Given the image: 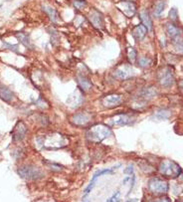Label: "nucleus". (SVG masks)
<instances>
[{"label": "nucleus", "mask_w": 183, "mask_h": 202, "mask_svg": "<svg viewBox=\"0 0 183 202\" xmlns=\"http://www.w3.org/2000/svg\"><path fill=\"white\" fill-rule=\"evenodd\" d=\"M156 202H171V200L168 197H161L158 200H156Z\"/></svg>", "instance_id": "72a5a7b5"}, {"label": "nucleus", "mask_w": 183, "mask_h": 202, "mask_svg": "<svg viewBox=\"0 0 183 202\" xmlns=\"http://www.w3.org/2000/svg\"><path fill=\"white\" fill-rule=\"evenodd\" d=\"M134 171V166L133 165H129L128 167L124 169V174H131Z\"/></svg>", "instance_id": "473e14b6"}, {"label": "nucleus", "mask_w": 183, "mask_h": 202, "mask_svg": "<svg viewBox=\"0 0 183 202\" xmlns=\"http://www.w3.org/2000/svg\"><path fill=\"white\" fill-rule=\"evenodd\" d=\"M148 188L151 192L156 194H163L166 193L169 189V184L164 179H161L158 177H153L149 180Z\"/></svg>", "instance_id": "423d86ee"}, {"label": "nucleus", "mask_w": 183, "mask_h": 202, "mask_svg": "<svg viewBox=\"0 0 183 202\" xmlns=\"http://www.w3.org/2000/svg\"><path fill=\"white\" fill-rule=\"evenodd\" d=\"M15 37H16L20 43L23 44L25 47H30V39L29 36L24 32H16L15 33Z\"/></svg>", "instance_id": "412c9836"}, {"label": "nucleus", "mask_w": 183, "mask_h": 202, "mask_svg": "<svg viewBox=\"0 0 183 202\" xmlns=\"http://www.w3.org/2000/svg\"><path fill=\"white\" fill-rule=\"evenodd\" d=\"M89 20H90V22L93 24L96 29H101V28H103V25H104L103 16H101V13L96 11V10H93V11L90 13Z\"/></svg>", "instance_id": "ddd939ff"}, {"label": "nucleus", "mask_w": 183, "mask_h": 202, "mask_svg": "<svg viewBox=\"0 0 183 202\" xmlns=\"http://www.w3.org/2000/svg\"><path fill=\"white\" fill-rule=\"evenodd\" d=\"M134 75V69L131 68V66L126 65V64L121 65V66H120L119 68H116L114 72L115 77L119 80H121V81L130 79Z\"/></svg>", "instance_id": "6e6552de"}, {"label": "nucleus", "mask_w": 183, "mask_h": 202, "mask_svg": "<svg viewBox=\"0 0 183 202\" xmlns=\"http://www.w3.org/2000/svg\"><path fill=\"white\" fill-rule=\"evenodd\" d=\"M158 171L161 175L168 178H176L181 174L182 169L178 163L171 159H163L158 166Z\"/></svg>", "instance_id": "7ed1b4c3"}, {"label": "nucleus", "mask_w": 183, "mask_h": 202, "mask_svg": "<svg viewBox=\"0 0 183 202\" xmlns=\"http://www.w3.org/2000/svg\"><path fill=\"white\" fill-rule=\"evenodd\" d=\"M169 17L171 18L172 21H175L177 19V9L176 8H172L169 12Z\"/></svg>", "instance_id": "7c9ffc66"}, {"label": "nucleus", "mask_w": 183, "mask_h": 202, "mask_svg": "<svg viewBox=\"0 0 183 202\" xmlns=\"http://www.w3.org/2000/svg\"><path fill=\"white\" fill-rule=\"evenodd\" d=\"M43 11L48 15L49 19L52 21L53 23H56L58 21V12L56 11V9L51 7V6H48V5H43Z\"/></svg>", "instance_id": "6ab92c4d"}, {"label": "nucleus", "mask_w": 183, "mask_h": 202, "mask_svg": "<svg viewBox=\"0 0 183 202\" xmlns=\"http://www.w3.org/2000/svg\"><path fill=\"white\" fill-rule=\"evenodd\" d=\"M158 79H159V83L161 86H163L165 88H169L172 87L174 84V75L173 72L168 69V68H164L160 71L159 76H158Z\"/></svg>", "instance_id": "0eeeda50"}, {"label": "nucleus", "mask_w": 183, "mask_h": 202, "mask_svg": "<svg viewBox=\"0 0 183 202\" xmlns=\"http://www.w3.org/2000/svg\"><path fill=\"white\" fill-rule=\"evenodd\" d=\"M149 61L150 60L148 58H146V57H140L138 59V61H137V63H138V66L139 67H146L147 65L149 64Z\"/></svg>", "instance_id": "cd10ccee"}, {"label": "nucleus", "mask_w": 183, "mask_h": 202, "mask_svg": "<svg viewBox=\"0 0 183 202\" xmlns=\"http://www.w3.org/2000/svg\"><path fill=\"white\" fill-rule=\"evenodd\" d=\"M0 99L6 103H11L14 99V94L6 86L0 85Z\"/></svg>", "instance_id": "4468645a"}, {"label": "nucleus", "mask_w": 183, "mask_h": 202, "mask_svg": "<svg viewBox=\"0 0 183 202\" xmlns=\"http://www.w3.org/2000/svg\"><path fill=\"white\" fill-rule=\"evenodd\" d=\"M111 134V130L108 125L103 124H98L92 127L86 133V138L88 140L93 143H101L106 139L110 138Z\"/></svg>", "instance_id": "f03ea898"}, {"label": "nucleus", "mask_w": 183, "mask_h": 202, "mask_svg": "<svg viewBox=\"0 0 183 202\" xmlns=\"http://www.w3.org/2000/svg\"><path fill=\"white\" fill-rule=\"evenodd\" d=\"M106 202H120V192H115L110 198H109Z\"/></svg>", "instance_id": "c756f323"}, {"label": "nucleus", "mask_w": 183, "mask_h": 202, "mask_svg": "<svg viewBox=\"0 0 183 202\" xmlns=\"http://www.w3.org/2000/svg\"><path fill=\"white\" fill-rule=\"evenodd\" d=\"M4 45H5V47L10 49V50H12L13 52H17L18 51V46H17V45H11V44L6 43V42L4 43Z\"/></svg>", "instance_id": "2f4dec72"}, {"label": "nucleus", "mask_w": 183, "mask_h": 202, "mask_svg": "<svg viewBox=\"0 0 183 202\" xmlns=\"http://www.w3.org/2000/svg\"><path fill=\"white\" fill-rule=\"evenodd\" d=\"M136 200H129V201H126V202H135Z\"/></svg>", "instance_id": "f704fd0d"}, {"label": "nucleus", "mask_w": 183, "mask_h": 202, "mask_svg": "<svg viewBox=\"0 0 183 202\" xmlns=\"http://www.w3.org/2000/svg\"><path fill=\"white\" fill-rule=\"evenodd\" d=\"M73 5H74L75 8L80 9V8L85 7L86 1H85V0H74V1H73Z\"/></svg>", "instance_id": "c85d7f7f"}, {"label": "nucleus", "mask_w": 183, "mask_h": 202, "mask_svg": "<svg viewBox=\"0 0 183 202\" xmlns=\"http://www.w3.org/2000/svg\"><path fill=\"white\" fill-rule=\"evenodd\" d=\"M36 143L40 149L56 150L67 146L69 139L60 133H50L46 135L38 136L36 139Z\"/></svg>", "instance_id": "f257e3e1"}, {"label": "nucleus", "mask_w": 183, "mask_h": 202, "mask_svg": "<svg viewBox=\"0 0 183 202\" xmlns=\"http://www.w3.org/2000/svg\"><path fill=\"white\" fill-rule=\"evenodd\" d=\"M116 6L128 17H133L136 12L135 4L131 1H120V3H118Z\"/></svg>", "instance_id": "f8f14e48"}, {"label": "nucleus", "mask_w": 183, "mask_h": 202, "mask_svg": "<svg viewBox=\"0 0 183 202\" xmlns=\"http://www.w3.org/2000/svg\"><path fill=\"white\" fill-rule=\"evenodd\" d=\"M139 17L141 19L142 23H143V25L146 27L147 31L151 32L152 31V21H151V18L149 16L148 12H147L146 10H142L139 13Z\"/></svg>", "instance_id": "a211bd4d"}, {"label": "nucleus", "mask_w": 183, "mask_h": 202, "mask_svg": "<svg viewBox=\"0 0 183 202\" xmlns=\"http://www.w3.org/2000/svg\"><path fill=\"white\" fill-rule=\"evenodd\" d=\"M77 82H78L79 87L82 89V91H84V92H87V91H89L92 88L91 81L83 75L77 76Z\"/></svg>", "instance_id": "dca6fc26"}, {"label": "nucleus", "mask_w": 183, "mask_h": 202, "mask_svg": "<svg viewBox=\"0 0 183 202\" xmlns=\"http://www.w3.org/2000/svg\"><path fill=\"white\" fill-rule=\"evenodd\" d=\"M115 167H114V168H106V169H101V170L96 171V172L94 173L93 178H92V179L96 180V179H98V178L100 177V176H101V175L109 174V173H113V172H114V170H115Z\"/></svg>", "instance_id": "393cba45"}, {"label": "nucleus", "mask_w": 183, "mask_h": 202, "mask_svg": "<svg viewBox=\"0 0 183 202\" xmlns=\"http://www.w3.org/2000/svg\"><path fill=\"white\" fill-rule=\"evenodd\" d=\"M17 173L21 178L26 180H39L44 177V172L37 166L31 164H24L19 166Z\"/></svg>", "instance_id": "20e7f679"}, {"label": "nucleus", "mask_w": 183, "mask_h": 202, "mask_svg": "<svg viewBox=\"0 0 183 202\" xmlns=\"http://www.w3.org/2000/svg\"><path fill=\"white\" fill-rule=\"evenodd\" d=\"M155 95H156V90L152 87H146L144 89H142L139 94L140 97L143 98L144 100H149L151 98H153Z\"/></svg>", "instance_id": "aec40b11"}, {"label": "nucleus", "mask_w": 183, "mask_h": 202, "mask_svg": "<svg viewBox=\"0 0 183 202\" xmlns=\"http://www.w3.org/2000/svg\"><path fill=\"white\" fill-rule=\"evenodd\" d=\"M146 33H147V29L143 24L137 25V26L134 28V31H133V35L135 38V40H142L145 37Z\"/></svg>", "instance_id": "f3484780"}, {"label": "nucleus", "mask_w": 183, "mask_h": 202, "mask_svg": "<svg viewBox=\"0 0 183 202\" xmlns=\"http://www.w3.org/2000/svg\"><path fill=\"white\" fill-rule=\"evenodd\" d=\"M166 33L171 38V40L181 37V30L173 23H167L166 24Z\"/></svg>", "instance_id": "2eb2a0df"}, {"label": "nucleus", "mask_w": 183, "mask_h": 202, "mask_svg": "<svg viewBox=\"0 0 183 202\" xmlns=\"http://www.w3.org/2000/svg\"><path fill=\"white\" fill-rule=\"evenodd\" d=\"M45 163L47 164L50 168H52L53 170H57V171H60L63 169V166L59 164V163H55V162H51V161H46L45 160Z\"/></svg>", "instance_id": "bb28decb"}, {"label": "nucleus", "mask_w": 183, "mask_h": 202, "mask_svg": "<svg viewBox=\"0 0 183 202\" xmlns=\"http://www.w3.org/2000/svg\"><path fill=\"white\" fill-rule=\"evenodd\" d=\"M135 117L131 114H120L111 117L108 124L110 125H119V127H124V125H131L135 122Z\"/></svg>", "instance_id": "39448f33"}, {"label": "nucleus", "mask_w": 183, "mask_h": 202, "mask_svg": "<svg viewBox=\"0 0 183 202\" xmlns=\"http://www.w3.org/2000/svg\"><path fill=\"white\" fill-rule=\"evenodd\" d=\"M27 133V128L23 122H18L13 129L12 132V139L15 143H19V141L23 140Z\"/></svg>", "instance_id": "9b49d317"}, {"label": "nucleus", "mask_w": 183, "mask_h": 202, "mask_svg": "<svg viewBox=\"0 0 183 202\" xmlns=\"http://www.w3.org/2000/svg\"><path fill=\"white\" fill-rule=\"evenodd\" d=\"M170 115H171V113L168 110H158L155 113V117L158 120H166L170 117Z\"/></svg>", "instance_id": "b1692460"}, {"label": "nucleus", "mask_w": 183, "mask_h": 202, "mask_svg": "<svg viewBox=\"0 0 183 202\" xmlns=\"http://www.w3.org/2000/svg\"><path fill=\"white\" fill-rule=\"evenodd\" d=\"M172 43H173V45H174L176 52L183 54V39L181 37H178V38L172 40Z\"/></svg>", "instance_id": "5701e85b"}, {"label": "nucleus", "mask_w": 183, "mask_h": 202, "mask_svg": "<svg viewBox=\"0 0 183 202\" xmlns=\"http://www.w3.org/2000/svg\"><path fill=\"white\" fill-rule=\"evenodd\" d=\"M164 7H165V3L163 1H161V0H160V1L157 2L155 4V6H154V11H153L155 16H157V17L160 16V14L164 10Z\"/></svg>", "instance_id": "a878e982"}, {"label": "nucleus", "mask_w": 183, "mask_h": 202, "mask_svg": "<svg viewBox=\"0 0 183 202\" xmlns=\"http://www.w3.org/2000/svg\"><path fill=\"white\" fill-rule=\"evenodd\" d=\"M92 119H93V115H92L91 113L89 112H79L77 114H75L72 115V124H75V125H80V127H82V125H87L91 123Z\"/></svg>", "instance_id": "1a4fd4ad"}, {"label": "nucleus", "mask_w": 183, "mask_h": 202, "mask_svg": "<svg viewBox=\"0 0 183 202\" xmlns=\"http://www.w3.org/2000/svg\"><path fill=\"white\" fill-rule=\"evenodd\" d=\"M123 103H124L123 96L119 95V94L108 95L103 99V101H101V104H103L104 107L106 108H115V107L120 106Z\"/></svg>", "instance_id": "9d476101"}, {"label": "nucleus", "mask_w": 183, "mask_h": 202, "mask_svg": "<svg viewBox=\"0 0 183 202\" xmlns=\"http://www.w3.org/2000/svg\"><path fill=\"white\" fill-rule=\"evenodd\" d=\"M126 55H128V60L130 64H133L136 61L137 58V52L136 50L133 47H129L126 49Z\"/></svg>", "instance_id": "4be33fe9"}]
</instances>
